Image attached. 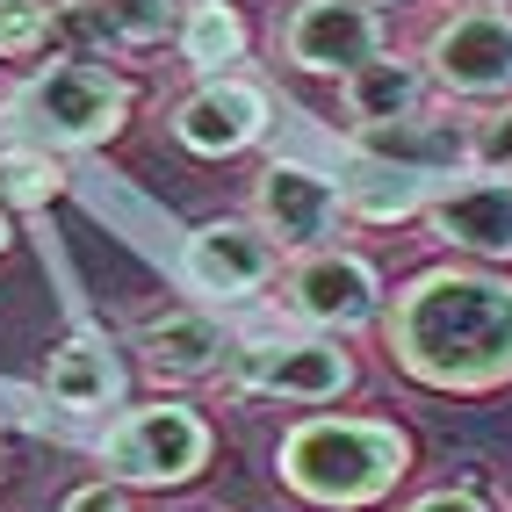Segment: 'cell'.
<instances>
[{
  "mask_svg": "<svg viewBox=\"0 0 512 512\" xmlns=\"http://www.w3.org/2000/svg\"><path fill=\"white\" fill-rule=\"evenodd\" d=\"M267 123H275V109H267V87L246 80V73H210L181 109H174V138L195 152V159H231L267 138Z\"/></svg>",
  "mask_w": 512,
  "mask_h": 512,
  "instance_id": "9c48e42d",
  "label": "cell"
},
{
  "mask_svg": "<svg viewBox=\"0 0 512 512\" xmlns=\"http://www.w3.org/2000/svg\"><path fill=\"white\" fill-rule=\"evenodd\" d=\"M347 145L390 174H419V181H440V174H469V123L462 116H433V109H412L397 123H354Z\"/></svg>",
  "mask_w": 512,
  "mask_h": 512,
  "instance_id": "8fae6325",
  "label": "cell"
},
{
  "mask_svg": "<svg viewBox=\"0 0 512 512\" xmlns=\"http://www.w3.org/2000/svg\"><path fill=\"white\" fill-rule=\"evenodd\" d=\"M275 462H282V484L303 491L311 505L354 512V505H375L397 491L412 448L383 419H303V426H289Z\"/></svg>",
  "mask_w": 512,
  "mask_h": 512,
  "instance_id": "7a4b0ae2",
  "label": "cell"
},
{
  "mask_svg": "<svg viewBox=\"0 0 512 512\" xmlns=\"http://www.w3.org/2000/svg\"><path fill=\"white\" fill-rule=\"evenodd\" d=\"M44 390L65 404V412H109L123 397V368L101 339H65V347L44 361Z\"/></svg>",
  "mask_w": 512,
  "mask_h": 512,
  "instance_id": "9a60e30c",
  "label": "cell"
},
{
  "mask_svg": "<svg viewBox=\"0 0 512 512\" xmlns=\"http://www.w3.org/2000/svg\"><path fill=\"white\" fill-rule=\"evenodd\" d=\"M188 282L202 296H253L275 282V238L260 224H202L188 238Z\"/></svg>",
  "mask_w": 512,
  "mask_h": 512,
  "instance_id": "4fadbf2b",
  "label": "cell"
},
{
  "mask_svg": "<svg viewBox=\"0 0 512 512\" xmlns=\"http://www.w3.org/2000/svg\"><path fill=\"white\" fill-rule=\"evenodd\" d=\"M426 224H433V238H448V246L476 253V260H512V181L476 174V181L433 188Z\"/></svg>",
  "mask_w": 512,
  "mask_h": 512,
  "instance_id": "7c38bea8",
  "label": "cell"
},
{
  "mask_svg": "<svg viewBox=\"0 0 512 512\" xmlns=\"http://www.w3.org/2000/svg\"><path fill=\"white\" fill-rule=\"evenodd\" d=\"M0 246H8V210H0Z\"/></svg>",
  "mask_w": 512,
  "mask_h": 512,
  "instance_id": "cb8c5ba5",
  "label": "cell"
},
{
  "mask_svg": "<svg viewBox=\"0 0 512 512\" xmlns=\"http://www.w3.org/2000/svg\"><path fill=\"white\" fill-rule=\"evenodd\" d=\"M282 58L296 73L347 80L368 58H383V15L368 0H296L282 15Z\"/></svg>",
  "mask_w": 512,
  "mask_h": 512,
  "instance_id": "8992f818",
  "label": "cell"
},
{
  "mask_svg": "<svg viewBox=\"0 0 512 512\" xmlns=\"http://www.w3.org/2000/svg\"><path fill=\"white\" fill-rule=\"evenodd\" d=\"M383 339L426 390H498L512 383V282L491 267H426L390 296Z\"/></svg>",
  "mask_w": 512,
  "mask_h": 512,
  "instance_id": "6da1fadb",
  "label": "cell"
},
{
  "mask_svg": "<svg viewBox=\"0 0 512 512\" xmlns=\"http://www.w3.org/2000/svg\"><path fill=\"white\" fill-rule=\"evenodd\" d=\"M65 512H130V498H123L116 476H94V484H80L73 498H65Z\"/></svg>",
  "mask_w": 512,
  "mask_h": 512,
  "instance_id": "7402d4cb",
  "label": "cell"
},
{
  "mask_svg": "<svg viewBox=\"0 0 512 512\" xmlns=\"http://www.w3.org/2000/svg\"><path fill=\"white\" fill-rule=\"evenodd\" d=\"M0 116H8V101H0Z\"/></svg>",
  "mask_w": 512,
  "mask_h": 512,
  "instance_id": "4316f807",
  "label": "cell"
},
{
  "mask_svg": "<svg viewBox=\"0 0 512 512\" xmlns=\"http://www.w3.org/2000/svg\"><path fill=\"white\" fill-rule=\"evenodd\" d=\"M426 80L455 101H512V8H455L426 37Z\"/></svg>",
  "mask_w": 512,
  "mask_h": 512,
  "instance_id": "277c9868",
  "label": "cell"
},
{
  "mask_svg": "<svg viewBox=\"0 0 512 512\" xmlns=\"http://www.w3.org/2000/svg\"><path fill=\"white\" fill-rule=\"evenodd\" d=\"M224 383L231 390H267V397H296V404H332L354 383V361L332 339H260L246 354H224Z\"/></svg>",
  "mask_w": 512,
  "mask_h": 512,
  "instance_id": "ba28073f",
  "label": "cell"
},
{
  "mask_svg": "<svg viewBox=\"0 0 512 512\" xmlns=\"http://www.w3.org/2000/svg\"><path fill=\"white\" fill-rule=\"evenodd\" d=\"M8 116L22 130V145L87 152V145H109L130 123V87L101 58H58V65H37L8 94Z\"/></svg>",
  "mask_w": 512,
  "mask_h": 512,
  "instance_id": "3957f363",
  "label": "cell"
},
{
  "mask_svg": "<svg viewBox=\"0 0 512 512\" xmlns=\"http://www.w3.org/2000/svg\"><path fill=\"white\" fill-rule=\"evenodd\" d=\"M339 217H347V195H339L325 174H311V166H296V159H275L253 181V224L275 238V246H289V253L325 246V238L339 231Z\"/></svg>",
  "mask_w": 512,
  "mask_h": 512,
  "instance_id": "30bf717a",
  "label": "cell"
},
{
  "mask_svg": "<svg viewBox=\"0 0 512 512\" xmlns=\"http://www.w3.org/2000/svg\"><path fill=\"white\" fill-rule=\"evenodd\" d=\"M210 462V426H202L188 404H145V412H123L101 440V469L116 484H188V476Z\"/></svg>",
  "mask_w": 512,
  "mask_h": 512,
  "instance_id": "5b68a950",
  "label": "cell"
},
{
  "mask_svg": "<svg viewBox=\"0 0 512 512\" xmlns=\"http://www.w3.org/2000/svg\"><path fill=\"white\" fill-rule=\"evenodd\" d=\"M476 8H512V0H476Z\"/></svg>",
  "mask_w": 512,
  "mask_h": 512,
  "instance_id": "d4e9b609",
  "label": "cell"
},
{
  "mask_svg": "<svg viewBox=\"0 0 512 512\" xmlns=\"http://www.w3.org/2000/svg\"><path fill=\"white\" fill-rule=\"evenodd\" d=\"M181 58L195 65L202 80L210 73H224V65H238L246 58V22H238V8L231 0H188V15H181Z\"/></svg>",
  "mask_w": 512,
  "mask_h": 512,
  "instance_id": "e0dca14e",
  "label": "cell"
},
{
  "mask_svg": "<svg viewBox=\"0 0 512 512\" xmlns=\"http://www.w3.org/2000/svg\"><path fill=\"white\" fill-rule=\"evenodd\" d=\"M368 8H390V0H368Z\"/></svg>",
  "mask_w": 512,
  "mask_h": 512,
  "instance_id": "484cf974",
  "label": "cell"
},
{
  "mask_svg": "<svg viewBox=\"0 0 512 512\" xmlns=\"http://www.w3.org/2000/svg\"><path fill=\"white\" fill-rule=\"evenodd\" d=\"M282 303L318 325V332H361L368 318H383V289H375V267L361 253L339 246H311L289 275H282Z\"/></svg>",
  "mask_w": 512,
  "mask_h": 512,
  "instance_id": "52a82bcc",
  "label": "cell"
},
{
  "mask_svg": "<svg viewBox=\"0 0 512 512\" xmlns=\"http://www.w3.org/2000/svg\"><path fill=\"white\" fill-rule=\"evenodd\" d=\"M101 15L116 22L123 44H159V37H181L188 0H101Z\"/></svg>",
  "mask_w": 512,
  "mask_h": 512,
  "instance_id": "d6986e66",
  "label": "cell"
},
{
  "mask_svg": "<svg viewBox=\"0 0 512 512\" xmlns=\"http://www.w3.org/2000/svg\"><path fill=\"white\" fill-rule=\"evenodd\" d=\"M339 101H347L354 123H397V116L426 109V65H412V58H368L361 73L339 80Z\"/></svg>",
  "mask_w": 512,
  "mask_h": 512,
  "instance_id": "2e32d148",
  "label": "cell"
},
{
  "mask_svg": "<svg viewBox=\"0 0 512 512\" xmlns=\"http://www.w3.org/2000/svg\"><path fill=\"white\" fill-rule=\"evenodd\" d=\"M404 512H491L476 491H426V498H412Z\"/></svg>",
  "mask_w": 512,
  "mask_h": 512,
  "instance_id": "603a6c76",
  "label": "cell"
},
{
  "mask_svg": "<svg viewBox=\"0 0 512 512\" xmlns=\"http://www.w3.org/2000/svg\"><path fill=\"white\" fill-rule=\"evenodd\" d=\"M469 174H498V181H512V101H498L491 116L469 123Z\"/></svg>",
  "mask_w": 512,
  "mask_h": 512,
  "instance_id": "44dd1931",
  "label": "cell"
},
{
  "mask_svg": "<svg viewBox=\"0 0 512 512\" xmlns=\"http://www.w3.org/2000/svg\"><path fill=\"white\" fill-rule=\"evenodd\" d=\"M51 44V0H0V58L22 65Z\"/></svg>",
  "mask_w": 512,
  "mask_h": 512,
  "instance_id": "ffe728a7",
  "label": "cell"
},
{
  "mask_svg": "<svg viewBox=\"0 0 512 512\" xmlns=\"http://www.w3.org/2000/svg\"><path fill=\"white\" fill-rule=\"evenodd\" d=\"M138 354L152 375H174V383H195V375H217L224 361V325L202 311H166L138 332Z\"/></svg>",
  "mask_w": 512,
  "mask_h": 512,
  "instance_id": "5bb4252c",
  "label": "cell"
},
{
  "mask_svg": "<svg viewBox=\"0 0 512 512\" xmlns=\"http://www.w3.org/2000/svg\"><path fill=\"white\" fill-rule=\"evenodd\" d=\"M65 188V166L44 145H8L0 152V202H22V210H44Z\"/></svg>",
  "mask_w": 512,
  "mask_h": 512,
  "instance_id": "ac0fdd59",
  "label": "cell"
}]
</instances>
